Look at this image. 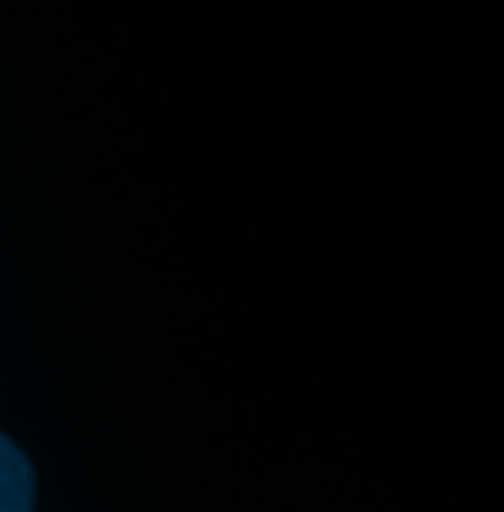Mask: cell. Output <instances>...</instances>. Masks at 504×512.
Wrapping results in <instances>:
<instances>
[{
	"instance_id": "1",
	"label": "cell",
	"mask_w": 504,
	"mask_h": 512,
	"mask_svg": "<svg viewBox=\"0 0 504 512\" xmlns=\"http://www.w3.org/2000/svg\"><path fill=\"white\" fill-rule=\"evenodd\" d=\"M36 505V477L20 449L0 434V512H24Z\"/></svg>"
}]
</instances>
